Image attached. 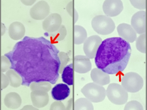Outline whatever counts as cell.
Masks as SVG:
<instances>
[{
    "instance_id": "cell-1",
    "label": "cell",
    "mask_w": 147,
    "mask_h": 110,
    "mask_svg": "<svg viewBox=\"0 0 147 110\" xmlns=\"http://www.w3.org/2000/svg\"><path fill=\"white\" fill-rule=\"evenodd\" d=\"M59 52L51 41L44 37L26 36L5 56L10 61V68L22 77V85L29 87L32 82L57 83L61 64Z\"/></svg>"
},
{
    "instance_id": "cell-2",
    "label": "cell",
    "mask_w": 147,
    "mask_h": 110,
    "mask_svg": "<svg viewBox=\"0 0 147 110\" xmlns=\"http://www.w3.org/2000/svg\"><path fill=\"white\" fill-rule=\"evenodd\" d=\"M131 54L130 44L121 37L102 41L95 57L97 68L109 74L123 72L129 63Z\"/></svg>"
},
{
    "instance_id": "cell-3",
    "label": "cell",
    "mask_w": 147,
    "mask_h": 110,
    "mask_svg": "<svg viewBox=\"0 0 147 110\" xmlns=\"http://www.w3.org/2000/svg\"><path fill=\"white\" fill-rule=\"evenodd\" d=\"M91 25L95 32L100 35L112 34L115 29V24L113 20L106 15H99L94 17Z\"/></svg>"
},
{
    "instance_id": "cell-4",
    "label": "cell",
    "mask_w": 147,
    "mask_h": 110,
    "mask_svg": "<svg viewBox=\"0 0 147 110\" xmlns=\"http://www.w3.org/2000/svg\"><path fill=\"white\" fill-rule=\"evenodd\" d=\"M106 95L111 103L115 105H123L128 99V93L118 83L110 84L106 90Z\"/></svg>"
},
{
    "instance_id": "cell-5",
    "label": "cell",
    "mask_w": 147,
    "mask_h": 110,
    "mask_svg": "<svg viewBox=\"0 0 147 110\" xmlns=\"http://www.w3.org/2000/svg\"><path fill=\"white\" fill-rule=\"evenodd\" d=\"M81 92L85 98L93 103L102 101L106 97V90L105 88L94 82L86 84L82 89Z\"/></svg>"
},
{
    "instance_id": "cell-6",
    "label": "cell",
    "mask_w": 147,
    "mask_h": 110,
    "mask_svg": "<svg viewBox=\"0 0 147 110\" xmlns=\"http://www.w3.org/2000/svg\"><path fill=\"white\" fill-rule=\"evenodd\" d=\"M122 86L129 93H135L142 89L144 86V80L142 77L135 72H129L125 74L121 79Z\"/></svg>"
},
{
    "instance_id": "cell-7",
    "label": "cell",
    "mask_w": 147,
    "mask_h": 110,
    "mask_svg": "<svg viewBox=\"0 0 147 110\" xmlns=\"http://www.w3.org/2000/svg\"><path fill=\"white\" fill-rule=\"evenodd\" d=\"M102 41L98 35H92L87 38L84 43V51L86 56L89 59L94 58Z\"/></svg>"
},
{
    "instance_id": "cell-8",
    "label": "cell",
    "mask_w": 147,
    "mask_h": 110,
    "mask_svg": "<svg viewBox=\"0 0 147 110\" xmlns=\"http://www.w3.org/2000/svg\"><path fill=\"white\" fill-rule=\"evenodd\" d=\"M50 12L48 3L44 1H40L35 3L30 9V14L32 18L36 20H42L46 18Z\"/></svg>"
},
{
    "instance_id": "cell-9",
    "label": "cell",
    "mask_w": 147,
    "mask_h": 110,
    "mask_svg": "<svg viewBox=\"0 0 147 110\" xmlns=\"http://www.w3.org/2000/svg\"><path fill=\"white\" fill-rule=\"evenodd\" d=\"M124 9L123 2L120 0H107L102 5V9L107 17L117 16Z\"/></svg>"
},
{
    "instance_id": "cell-10",
    "label": "cell",
    "mask_w": 147,
    "mask_h": 110,
    "mask_svg": "<svg viewBox=\"0 0 147 110\" xmlns=\"http://www.w3.org/2000/svg\"><path fill=\"white\" fill-rule=\"evenodd\" d=\"M131 25L139 34H146V12L141 10L134 14L131 19Z\"/></svg>"
},
{
    "instance_id": "cell-11",
    "label": "cell",
    "mask_w": 147,
    "mask_h": 110,
    "mask_svg": "<svg viewBox=\"0 0 147 110\" xmlns=\"http://www.w3.org/2000/svg\"><path fill=\"white\" fill-rule=\"evenodd\" d=\"M62 25V18L59 14L52 13L45 19L42 23L44 30L53 33L59 30Z\"/></svg>"
},
{
    "instance_id": "cell-12",
    "label": "cell",
    "mask_w": 147,
    "mask_h": 110,
    "mask_svg": "<svg viewBox=\"0 0 147 110\" xmlns=\"http://www.w3.org/2000/svg\"><path fill=\"white\" fill-rule=\"evenodd\" d=\"M117 32L121 38L128 43H133L137 39V34L131 25L126 23H121L117 28Z\"/></svg>"
},
{
    "instance_id": "cell-13",
    "label": "cell",
    "mask_w": 147,
    "mask_h": 110,
    "mask_svg": "<svg viewBox=\"0 0 147 110\" xmlns=\"http://www.w3.org/2000/svg\"><path fill=\"white\" fill-rule=\"evenodd\" d=\"M92 64L90 59L84 55H77L74 58V70L79 73H85L90 71Z\"/></svg>"
},
{
    "instance_id": "cell-14",
    "label": "cell",
    "mask_w": 147,
    "mask_h": 110,
    "mask_svg": "<svg viewBox=\"0 0 147 110\" xmlns=\"http://www.w3.org/2000/svg\"><path fill=\"white\" fill-rule=\"evenodd\" d=\"M32 103L37 108H41L48 104L49 97L47 92L42 90L33 91L30 93Z\"/></svg>"
},
{
    "instance_id": "cell-15",
    "label": "cell",
    "mask_w": 147,
    "mask_h": 110,
    "mask_svg": "<svg viewBox=\"0 0 147 110\" xmlns=\"http://www.w3.org/2000/svg\"><path fill=\"white\" fill-rule=\"evenodd\" d=\"M70 89L66 84L59 83L52 89L51 95L53 98L57 101L63 100L70 95Z\"/></svg>"
},
{
    "instance_id": "cell-16",
    "label": "cell",
    "mask_w": 147,
    "mask_h": 110,
    "mask_svg": "<svg viewBox=\"0 0 147 110\" xmlns=\"http://www.w3.org/2000/svg\"><path fill=\"white\" fill-rule=\"evenodd\" d=\"M90 75L92 81L98 85L102 86L110 83L109 75L99 68H93L91 72Z\"/></svg>"
},
{
    "instance_id": "cell-17",
    "label": "cell",
    "mask_w": 147,
    "mask_h": 110,
    "mask_svg": "<svg viewBox=\"0 0 147 110\" xmlns=\"http://www.w3.org/2000/svg\"><path fill=\"white\" fill-rule=\"evenodd\" d=\"M25 32V28L20 22H13L9 26V36L13 40H20L24 36Z\"/></svg>"
},
{
    "instance_id": "cell-18",
    "label": "cell",
    "mask_w": 147,
    "mask_h": 110,
    "mask_svg": "<svg viewBox=\"0 0 147 110\" xmlns=\"http://www.w3.org/2000/svg\"><path fill=\"white\" fill-rule=\"evenodd\" d=\"M22 103V99L18 93L11 92L7 93L4 99L5 106L11 109H16L20 107Z\"/></svg>"
},
{
    "instance_id": "cell-19",
    "label": "cell",
    "mask_w": 147,
    "mask_h": 110,
    "mask_svg": "<svg viewBox=\"0 0 147 110\" xmlns=\"http://www.w3.org/2000/svg\"><path fill=\"white\" fill-rule=\"evenodd\" d=\"M87 34L84 27L75 25L74 27V43L75 45H80L86 40Z\"/></svg>"
},
{
    "instance_id": "cell-20",
    "label": "cell",
    "mask_w": 147,
    "mask_h": 110,
    "mask_svg": "<svg viewBox=\"0 0 147 110\" xmlns=\"http://www.w3.org/2000/svg\"><path fill=\"white\" fill-rule=\"evenodd\" d=\"M5 75L9 79L10 85L11 87L18 88L22 85V77L13 70L10 68L6 72Z\"/></svg>"
},
{
    "instance_id": "cell-21",
    "label": "cell",
    "mask_w": 147,
    "mask_h": 110,
    "mask_svg": "<svg viewBox=\"0 0 147 110\" xmlns=\"http://www.w3.org/2000/svg\"><path fill=\"white\" fill-rule=\"evenodd\" d=\"M73 64L67 65L64 68L61 77L62 81L67 85H73Z\"/></svg>"
},
{
    "instance_id": "cell-22",
    "label": "cell",
    "mask_w": 147,
    "mask_h": 110,
    "mask_svg": "<svg viewBox=\"0 0 147 110\" xmlns=\"http://www.w3.org/2000/svg\"><path fill=\"white\" fill-rule=\"evenodd\" d=\"M75 110H93V105L86 98H80L76 100L74 104Z\"/></svg>"
},
{
    "instance_id": "cell-23",
    "label": "cell",
    "mask_w": 147,
    "mask_h": 110,
    "mask_svg": "<svg viewBox=\"0 0 147 110\" xmlns=\"http://www.w3.org/2000/svg\"><path fill=\"white\" fill-rule=\"evenodd\" d=\"M52 88L50 83L48 82H32L30 85V90L33 91L35 90L44 91L48 92Z\"/></svg>"
},
{
    "instance_id": "cell-24",
    "label": "cell",
    "mask_w": 147,
    "mask_h": 110,
    "mask_svg": "<svg viewBox=\"0 0 147 110\" xmlns=\"http://www.w3.org/2000/svg\"><path fill=\"white\" fill-rule=\"evenodd\" d=\"M66 35L67 30L64 25H61L59 30H57V32L50 34V35L52 37L53 40L56 41H61L64 40Z\"/></svg>"
},
{
    "instance_id": "cell-25",
    "label": "cell",
    "mask_w": 147,
    "mask_h": 110,
    "mask_svg": "<svg viewBox=\"0 0 147 110\" xmlns=\"http://www.w3.org/2000/svg\"><path fill=\"white\" fill-rule=\"evenodd\" d=\"M136 47L139 52L146 54V34H141L136 40Z\"/></svg>"
},
{
    "instance_id": "cell-26",
    "label": "cell",
    "mask_w": 147,
    "mask_h": 110,
    "mask_svg": "<svg viewBox=\"0 0 147 110\" xmlns=\"http://www.w3.org/2000/svg\"><path fill=\"white\" fill-rule=\"evenodd\" d=\"M125 110H143L142 104L136 100H132L127 102L124 108Z\"/></svg>"
},
{
    "instance_id": "cell-27",
    "label": "cell",
    "mask_w": 147,
    "mask_h": 110,
    "mask_svg": "<svg viewBox=\"0 0 147 110\" xmlns=\"http://www.w3.org/2000/svg\"><path fill=\"white\" fill-rule=\"evenodd\" d=\"M59 56L60 59V62H61V64H60V70H59V73H62V70H63V69L66 66V65L68 63L69 61H70V59L69 57L67 55V54H65V52H59Z\"/></svg>"
},
{
    "instance_id": "cell-28",
    "label": "cell",
    "mask_w": 147,
    "mask_h": 110,
    "mask_svg": "<svg viewBox=\"0 0 147 110\" xmlns=\"http://www.w3.org/2000/svg\"><path fill=\"white\" fill-rule=\"evenodd\" d=\"M1 72H4L9 70L11 67V63L5 56H1Z\"/></svg>"
},
{
    "instance_id": "cell-29",
    "label": "cell",
    "mask_w": 147,
    "mask_h": 110,
    "mask_svg": "<svg viewBox=\"0 0 147 110\" xmlns=\"http://www.w3.org/2000/svg\"><path fill=\"white\" fill-rule=\"evenodd\" d=\"M130 3L136 9L143 10L146 9V1H130Z\"/></svg>"
},
{
    "instance_id": "cell-30",
    "label": "cell",
    "mask_w": 147,
    "mask_h": 110,
    "mask_svg": "<svg viewBox=\"0 0 147 110\" xmlns=\"http://www.w3.org/2000/svg\"><path fill=\"white\" fill-rule=\"evenodd\" d=\"M65 106L62 102L60 101L55 102L51 106L50 110H65Z\"/></svg>"
},
{
    "instance_id": "cell-31",
    "label": "cell",
    "mask_w": 147,
    "mask_h": 110,
    "mask_svg": "<svg viewBox=\"0 0 147 110\" xmlns=\"http://www.w3.org/2000/svg\"><path fill=\"white\" fill-rule=\"evenodd\" d=\"M9 83H10V82L7 75L3 73H1V90L6 88Z\"/></svg>"
},
{
    "instance_id": "cell-32",
    "label": "cell",
    "mask_w": 147,
    "mask_h": 110,
    "mask_svg": "<svg viewBox=\"0 0 147 110\" xmlns=\"http://www.w3.org/2000/svg\"><path fill=\"white\" fill-rule=\"evenodd\" d=\"M22 3L26 5H32L35 2V1H21Z\"/></svg>"
},
{
    "instance_id": "cell-33",
    "label": "cell",
    "mask_w": 147,
    "mask_h": 110,
    "mask_svg": "<svg viewBox=\"0 0 147 110\" xmlns=\"http://www.w3.org/2000/svg\"><path fill=\"white\" fill-rule=\"evenodd\" d=\"M22 110H37V109L35 108V107H32L31 105H27L22 108Z\"/></svg>"
}]
</instances>
